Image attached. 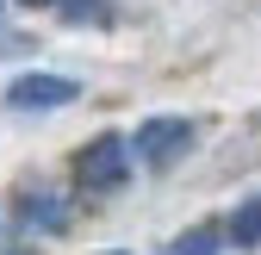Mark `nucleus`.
<instances>
[{
    "label": "nucleus",
    "instance_id": "1a4fd4ad",
    "mask_svg": "<svg viewBox=\"0 0 261 255\" xmlns=\"http://www.w3.org/2000/svg\"><path fill=\"white\" fill-rule=\"evenodd\" d=\"M106 255H124V249H106Z\"/></svg>",
    "mask_w": 261,
    "mask_h": 255
},
{
    "label": "nucleus",
    "instance_id": "20e7f679",
    "mask_svg": "<svg viewBox=\"0 0 261 255\" xmlns=\"http://www.w3.org/2000/svg\"><path fill=\"white\" fill-rule=\"evenodd\" d=\"M19 224H25V231H44V237H56L62 224H69V212H62V199L44 187V193H31V199L19 206Z\"/></svg>",
    "mask_w": 261,
    "mask_h": 255
},
{
    "label": "nucleus",
    "instance_id": "7ed1b4c3",
    "mask_svg": "<svg viewBox=\"0 0 261 255\" xmlns=\"http://www.w3.org/2000/svg\"><path fill=\"white\" fill-rule=\"evenodd\" d=\"M75 93H81V87H75L69 75H44V69H31V75L7 81V106H13V112H56V106H69Z\"/></svg>",
    "mask_w": 261,
    "mask_h": 255
},
{
    "label": "nucleus",
    "instance_id": "39448f33",
    "mask_svg": "<svg viewBox=\"0 0 261 255\" xmlns=\"http://www.w3.org/2000/svg\"><path fill=\"white\" fill-rule=\"evenodd\" d=\"M230 243H237V255H255V243H261V199H243V206H237Z\"/></svg>",
    "mask_w": 261,
    "mask_h": 255
},
{
    "label": "nucleus",
    "instance_id": "f257e3e1",
    "mask_svg": "<svg viewBox=\"0 0 261 255\" xmlns=\"http://www.w3.org/2000/svg\"><path fill=\"white\" fill-rule=\"evenodd\" d=\"M193 143H199V124H193V118H143V124H137V137H130V156H137L143 168L168 174Z\"/></svg>",
    "mask_w": 261,
    "mask_h": 255
},
{
    "label": "nucleus",
    "instance_id": "0eeeda50",
    "mask_svg": "<svg viewBox=\"0 0 261 255\" xmlns=\"http://www.w3.org/2000/svg\"><path fill=\"white\" fill-rule=\"evenodd\" d=\"M62 19H93V25H112V13H106V0H62Z\"/></svg>",
    "mask_w": 261,
    "mask_h": 255
},
{
    "label": "nucleus",
    "instance_id": "423d86ee",
    "mask_svg": "<svg viewBox=\"0 0 261 255\" xmlns=\"http://www.w3.org/2000/svg\"><path fill=\"white\" fill-rule=\"evenodd\" d=\"M218 249H224V231H218V224H193L168 255H218Z\"/></svg>",
    "mask_w": 261,
    "mask_h": 255
},
{
    "label": "nucleus",
    "instance_id": "6e6552de",
    "mask_svg": "<svg viewBox=\"0 0 261 255\" xmlns=\"http://www.w3.org/2000/svg\"><path fill=\"white\" fill-rule=\"evenodd\" d=\"M0 255H7V224H0Z\"/></svg>",
    "mask_w": 261,
    "mask_h": 255
},
{
    "label": "nucleus",
    "instance_id": "f03ea898",
    "mask_svg": "<svg viewBox=\"0 0 261 255\" xmlns=\"http://www.w3.org/2000/svg\"><path fill=\"white\" fill-rule=\"evenodd\" d=\"M75 181H81V193L87 199H100V193H118V187L130 181V143L124 137H93L81 149V162H75Z\"/></svg>",
    "mask_w": 261,
    "mask_h": 255
}]
</instances>
